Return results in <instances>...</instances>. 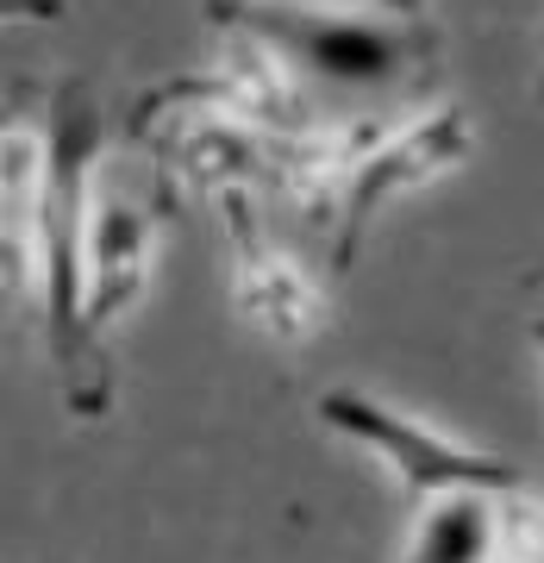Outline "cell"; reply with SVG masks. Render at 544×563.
Here are the masks:
<instances>
[{"mask_svg":"<svg viewBox=\"0 0 544 563\" xmlns=\"http://www.w3.org/2000/svg\"><path fill=\"white\" fill-rule=\"evenodd\" d=\"M532 351H539V363H544V320H532Z\"/></svg>","mask_w":544,"mask_h":563,"instance_id":"obj_9","label":"cell"},{"mask_svg":"<svg viewBox=\"0 0 544 563\" xmlns=\"http://www.w3.org/2000/svg\"><path fill=\"white\" fill-rule=\"evenodd\" d=\"M157 239H163L157 213L132 201L125 188L101 181L95 220H88V301H81V339L88 344L144 301L151 269H157Z\"/></svg>","mask_w":544,"mask_h":563,"instance_id":"obj_6","label":"cell"},{"mask_svg":"<svg viewBox=\"0 0 544 563\" xmlns=\"http://www.w3.org/2000/svg\"><path fill=\"white\" fill-rule=\"evenodd\" d=\"M220 213H225V244H232V307H238V320L257 339L282 344V351L320 339L325 320H332V301L313 282V269L263 232L251 195H225Z\"/></svg>","mask_w":544,"mask_h":563,"instance_id":"obj_5","label":"cell"},{"mask_svg":"<svg viewBox=\"0 0 544 563\" xmlns=\"http://www.w3.org/2000/svg\"><path fill=\"white\" fill-rule=\"evenodd\" d=\"M101 195V113L88 88L63 81L44 113H13L0 132V207H7V269L38 295L63 363L88 351V220Z\"/></svg>","mask_w":544,"mask_h":563,"instance_id":"obj_1","label":"cell"},{"mask_svg":"<svg viewBox=\"0 0 544 563\" xmlns=\"http://www.w3.org/2000/svg\"><path fill=\"white\" fill-rule=\"evenodd\" d=\"M313 413H320L325 432H338V439H351L357 451H369V457L382 463L413 507L444 501V495H464V488H513V483H525L507 457L451 439L444 426L413 420V413H401L395 401L369 395V388H325L320 401H313Z\"/></svg>","mask_w":544,"mask_h":563,"instance_id":"obj_4","label":"cell"},{"mask_svg":"<svg viewBox=\"0 0 544 563\" xmlns=\"http://www.w3.org/2000/svg\"><path fill=\"white\" fill-rule=\"evenodd\" d=\"M469 157H476V120L457 101L407 107L395 120H351L344 181H338V201H332V251H338V263L357 257L363 232L395 201L457 176Z\"/></svg>","mask_w":544,"mask_h":563,"instance_id":"obj_2","label":"cell"},{"mask_svg":"<svg viewBox=\"0 0 544 563\" xmlns=\"http://www.w3.org/2000/svg\"><path fill=\"white\" fill-rule=\"evenodd\" d=\"M238 25H251L257 38L282 51V63L301 81H325V88H395L401 76L425 69L438 57V38L425 32L420 13H388L382 7H232Z\"/></svg>","mask_w":544,"mask_h":563,"instance_id":"obj_3","label":"cell"},{"mask_svg":"<svg viewBox=\"0 0 544 563\" xmlns=\"http://www.w3.org/2000/svg\"><path fill=\"white\" fill-rule=\"evenodd\" d=\"M488 563H544V501L525 483L501 495V539Z\"/></svg>","mask_w":544,"mask_h":563,"instance_id":"obj_8","label":"cell"},{"mask_svg":"<svg viewBox=\"0 0 544 563\" xmlns=\"http://www.w3.org/2000/svg\"><path fill=\"white\" fill-rule=\"evenodd\" d=\"M501 495L507 488H464V495L425 501L413 514L401 563H488L501 539Z\"/></svg>","mask_w":544,"mask_h":563,"instance_id":"obj_7","label":"cell"}]
</instances>
